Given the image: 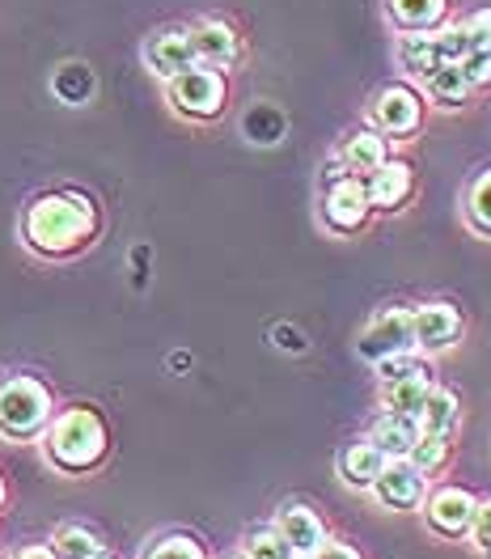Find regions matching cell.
Masks as SVG:
<instances>
[{"label":"cell","instance_id":"6da1fadb","mask_svg":"<svg viewBox=\"0 0 491 559\" xmlns=\"http://www.w3.org/2000/svg\"><path fill=\"white\" fill-rule=\"evenodd\" d=\"M98 209L81 191H47L22 212V238L43 259H72L98 238Z\"/></svg>","mask_w":491,"mask_h":559},{"label":"cell","instance_id":"7a4b0ae2","mask_svg":"<svg viewBox=\"0 0 491 559\" xmlns=\"http://www.w3.org/2000/svg\"><path fill=\"white\" fill-rule=\"evenodd\" d=\"M110 437H106V419L94 407H69L56 412L47 432H43V457L60 471V475H89L106 462Z\"/></svg>","mask_w":491,"mask_h":559},{"label":"cell","instance_id":"3957f363","mask_svg":"<svg viewBox=\"0 0 491 559\" xmlns=\"http://www.w3.org/2000/svg\"><path fill=\"white\" fill-rule=\"evenodd\" d=\"M56 416L51 390L38 378H4L0 382V437L4 441H38Z\"/></svg>","mask_w":491,"mask_h":559},{"label":"cell","instance_id":"277c9868","mask_svg":"<svg viewBox=\"0 0 491 559\" xmlns=\"http://www.w3.org/2000/svg\"><path fill=\"white\" fill-rule=\"evenodd\" d=\"M166 94H170V106H175L182 119H195V123H212L225 115V103H229V81L225 72L212 69V64H191L178 76L166 81Z\"/></svg>","mask_w":491,"mask_h":559},{"label":"cell","instance_id":"5b68a950","mask_svg":"<svg viewBox=\"0 0 491 559\" xmlns=\"http://www.w3.org/2000/svg\"><path fill=\"white\" fill-rule=\"evenodd\" d=\"M423 110L428 103L411 81H390L369 103V128L386 140H411L423 128Z\"/></svg>","mask_w":491,"mask_h":559},{"label":"cell","instance_id":"8992f818","mask_svg":"<svg viewBox=\"0 0 491 559\" xmlns=\"http://www.w3.org/2000/svg\"><path fill=\"white\" fill-rule=\"evenodd\" d=\"M369 195H364V182L360 178H335V182H326V195H322V225L331 229V234H339V238H351V234H360L364 225H369Z\"/></svg>","mask_w":491,"mask_h":559},{"label":"cell","instance_id":"52a82bcc","mask_svg":"<svg viewBox=\"0 0 491 559\" xmlns=\"http://www.w3.org/2000/svg\"><path fill=\"white\" fill-rule=\"evenodd\" d=\"M475 496L466 488H457V484H445V488H436L432 496H423V525L436 534V538H445V543H457V538H466L470 534V522H475Z\"/></svg>","mask_w":491,"mask_h":559},{"label":"cell","instance_id":"ba28073f","mask_svg":"<svg viewBox=\"0 0 491 559\" xmlns=\"http://www.w3.org/2000/svg\"><path fill=\"white\" fill-rule=\"evenodd\" d=\"M356 352H360V360H369V365H378V360H386V356H398V352H416V340H411V310L390 306L382 314H373L369 326L360 331V340H356Z\"/></svg>","mask_w":491,"mask_h":559},{"label":"cell","instance_id":"9c48e42d","mask_svg":"<svg viewBox=\"0 0 491 559\" xmlns=\"http://www.w3.org/2000/svg\"><path fill=\"white\" fill-rule=\"evenodd\" d=\"M373 500L386 509V513H416L428 496V475H420L407 457H390L373 484Z\"/></svg>","mask_w":491,"mask_h":559},{"label":"cell","instance_id":"30bf717a","mask_svg":"<svg viewBox=\"0 0 491 559\" xmlns=\"http://www.w3.org/2000/svg\"><path fill=\"white\" fill-rule=\"evenodd\" d=\"M466 322H462V310L454 301H423L411 310V340H416V352H445L462 340Z\"/></svg>","mask_w":491,"mask_h":559},{"label":"cell","instance_id":"8fae6325","mask_svg":"<svg viewBox=\"0 0 491 559\" xmlns=\"http://www.w3.org/2000/svg\"><path fill=\"white\" fill-rule=\"evenodd\" d=\"M360 182H364V195H369L373 212H403L416 195V170L407 162H398V157H386L373 175L360 178Z\"/></svg>","mask_w":491,"mask_h":559},{"label":"cell","instance_id":"7c38bea8","mask_svg":"<svg viewBox=\"0 0 491 559\" xmlns=\"http://www.w3.org/2000/svg\"><path fill=\"white\" fill-rule=\"evenodd\" d=\"M144 64H148L153 76H161V81H170L182 69L200 64L195 60V43H191V26H166V31L148 35V43H144Z\"/></svg>","mask_w":491,"mask_h":559},{"label":"cell","instance_id":"4fadbf2b","mask_svg":"<svg viewBox=\"0 0 491 559\" xmlns=\"http://www.w3.org/2000/svg\"><path fill=\"white\" fill-rule=\"evenodd\" d=\"M191 43H195V60L212 64V69H233L242 60V38L225 17H204L191 26Z\"/></svg>","mask_w":491,"mask_h":559},{"label":"cell","instance_id":"5bb4252c","mask_svg":"<svg viewBox=\"0 0 491 559\" xmlns=\"http://www.w3.org/2000/svg\"><path fill=\"white\" fill-rule=\"evenodd\" d=\"M386 17L398 35H436L450 22V0H386Z\"/></svg>","mask_w":491,"mask_h":559},{"label":"cell","instance_id":"9a60e30c","mask_svg":"<svg viewBox=\"0 0 491 559\" xmlns=\"http://www.w3.org/2000/svg\"><path fill=\"white\" fill-rule=\"evenodd\" d=\"M276 530L280 538L292 547V556H314L318 547L326 543V522L318 518L310 504H284L276 513Z\"/></svg>","mask_w":491,"mask_h":559},{"label":"cell","instance_id":"2e32d148","mask_svg":"<svg viewBox=\"0 0 491 559\" xmlns=\"http://www.w3.org/2000/svg\"><path fill=\"white\" fill-rule=\"evenodd\" d=\"M428 390H432V369L420 360L411 373H403V378H394V382H382V407H386L390 416H407L420 424Z\"/></svg>","mask_w":491,"mask_h":559},{"label":"cell","instance_id":"e0dca14e","mask_svg":"<svg viewBox=\"0 0 491 559\" xmlns=\"http://www.w3.org/2000/svg\"><path fill=\"white\" fill-rule=\"evenodd\" d=\"M339 479L348 484L351 491H369L378 484V475H382V466H386V454L364 437V441H351L339 450Z\"/></svg>","mask_w":491,"mask_h":559},{"label":"cell","instance_id":"ac0fdd59","mask_svg":"<svg viewBox=\"0 0 491 559\" xmlns=\"http://www.w3.org/2000/svg\"><path fill=\"white\" fill-rule=\"evenodd\" d=\"M335 157L344 162V170H348L351 178H369L390 157V140L382 136V132H373V128H364V132H351V136L339 144Z\"/></svg>","mask_w":491,"mask_h":559},{"label":"cell","instance_id":"d6986e66","mask_svg":"<svg viewBox=\"0 0 491 559\" xmlns=\"http://www.w3.org/2000/svg\"><path fill=\"white\" fill-rule=\"evenodd\" d=\"M416 437H420V424L407 416H390V412H382V416L373 419V428H369V441L390 457H407L411 454V445H416Z\"/></svg>","mask_w":491,"mask_h":559},{"label":"cell","instance_id":"ffe728a7","mask_svg":"<svg viewBox=\"0 0 491 559\" xmlns=\"http://www.w3.org/2000/svg\"><path fill=\"white\" fill-rule=\"evenodd\" d=\"M457 424H462V403H457L454 390L445 385H432L428 399H423L420 412V432H432V437H454Z\"/></svg>","mask_w":491,"mask_h":559},{"label":"cell","instance_id":"44dd1931","mask_svg":"<svg viewBox=\"0 0 491 559\" xmlns=\"http://www.w3.org/2000/svg\"><path fill=\"white\" fill-rule=\"evenodd\" d=\"M462 221L470 225V234L491 242V166H483L479 175L466 182L462 191Z\"/></svg>","mask_w":491,"mask_h":559},{"label":"cell","instance_id":"7402d4cb","mask_svg":"<svg viewBox=\"0 0 491 559\" xmlns=\"http://www.w3.org/2000/svg\"><path fill=\"white\" fill-rule=\"evenodd\" d=\"M441 47H436V35H403L398 38V69L416 81H428L432 72L441 69Z\"/></svg>","mask_w":491,"mask_h":559},{"label":"cell","instance_id":"603a6c76","mask_svg":"<svg viewBox=\"0 0 491 559\" xmlns=\"http://www.w3.org/2000/svg\"><path fill=\"white\" fill-rule=\"evenodd\" d=\"M423 85H428V98H432L436 106H445V110H462V106L475 98V90H470V81H466L462 64H441Z\"/></svg>","mask_w":491,"mask_h":559},{"label":"cell","instance_id":"cb8c5ba5","mask_svg":"<svg viewBox=\"0 0 491 559\" xmlns=\"http://www.w3.org/2000/svg\"><path fill=\"white\" fill-rule=\"evenodd\" d=\"M51 551L60 559H94L103 551V538H98L89 525L64 522V525H56V534H51Z\"/></svg>","mask_w":491,"mask_h":559},{"label":"cell","instance_id":"d4e9b609","mask_svg":"<svg viewBox=\"0 0 491 559\" xmlns=\"http://www.w3.org/2000/svg\"><path fill=\"white\" fill-rule=\"evenodd\" d=\"M51 90H56V98L69 106H81L94 98V72L85 69V64H64V69L51 76Z\"/></svg>","mask_w":491,"mask_h":559},{"label":"cell","instance_id":"484cf974","mask_svg":"<svg viewBox=\"0 0 491 559\" xmlns=\"http://www.w3.org/2000/svg\"><path fill=\"white\" fill-rule=\"evenodd\" d=\"M454 437H432V432H420L416 437V445H411V454H407V462L420 471V475H436V471H445V462H450V445Z\"/></svg>","mask_w":491,"mask_h":559},{"label":"cell","instance_id":"4316f807","mask_svg":"<svg viewBox=\"0 0 491 559\" xmlns=\"http://www.w3.org/2000/svg\"><path fill=\"white\" fill-rule=\"evenodd\" d=\"M242 559H292V547L284 543L276 525H259V530L246 534Z\"/></svg>","mask_w":491,"mask_h":559},{"label":"cell","instance_id":"83f0119b","mask_svg":"<svg viewBox=\"0 0 491 559\" xmlns=\"http://www.w3.org/2000/svg\"><path fill=\"white\" fill-rule=\"evenodd\" d=\"M284 132V115L276 106L259 103L250 115H246V136L254 140V144H276Z\"/></svg>","mask_w":491,"mask_h":559},{"label":"cell","instance_id":"f1b7e54d","mask_svg":"<svg viewBox=\"0 0 491 559\" xmlns=\"http://www.w3.org/2000/svg\"><path fill=\"white\" fill-rule=\"evenodd\" d=\"M144 559H208L204 556V547L191 538V534H166V538H157Z\"/></svg>","mask_w":491,"mask_h":559},{"label":"cell","instance_id":"f546056e","mask_svg":"<svg viewBox=\"0 0 491 559\" xmlns=\"http://www.w3.org/2000/svg\"><path fill=\"white\" fill-rule=\"evenodd\" d=\"M457 26H462V38H466V56H470V51H491V4L479 9V13H470V17L457 22Z\"/></svg>","mask_w":491,"mask_h":559},{"label":"cell","instance_id":"4dcf8cb0","mask_svg":"<svg viewBox=\"0 0 491 559\" xmlns=\"http://www.w3.org/2000/svg\"><path fill=\"white\" fill-rule=\"evenodd\" d=\"M457 64H462V72H466V81H470L475 94H479V90H491V51H470V56H462Z\"/></svg>","mask_w":491,"mask_h":559},{"label":"cell","instance_id":"1f68e13d","mask_svg":"<svg viewBox=\"0 0 491 559\" xmlns=\"http://www.w3.org/2000/svg\"><path fill=\"white\" fill-rule=\"evenodd\" d=\"M466 538L479 547V556L491 559V496L475 504V522H470V534H466Z\"/></svg>","mask_w":491,"mask_h":559},{"label":"cell","instance_id":"d6a6232c","mask_svg":"<svg viewBox=\"0 0 491 559\" xmlns=\"http://www.w3.org/2000/svg\"><path fill=\"white\" fill-rule=\"evenodd\" d=\"M416 365H420V352H398V356H386V360H378V378H382V382H394V378L411 373Z\"/></svg>","mask_w":491,"mask_h":559},{"label":"cell","instance_id":"836d02e7","mask_svg":"<svg viewBox=\"0 0 491 559\" xmlns=\"http://www.w3.org/2000/svg\"><path fill=\"white\" fill-rule=\"evenodd\" d=\"M314 559H364L351 543H339V538H326L322 547L314 551Z\"/></svg>","mask_w":491,"mask_h":559},{"label":"cell","instance_id":"e575fe53","mask_svg":"<svg viewBox=\"0 0 491 559\" xmlns=\"http://www.w3.org/2000/svg\"><path fill=\"white\" fill-rule=\"evenodd\" d=\"M13 559H60V556L51 551V543H47V547H43V543H31V547H17Z\"/></svg>","mask_w":491,"mask_h":559},{"label":"cell","instance_id":"d590c367","mask_svg":"<svg viewBox=\"0 0 491 559\" xmlns=\"http://www.w3.org/2000/svg\"><path fill=\"white\" fill-rule=\"evenodd\" d=\"M0 504H4V479H0Z\"/></svg>","mask_w":491,"mask_h":559},{"label":"cell","instance_id":"8d00e7d4","mask_svg":"<svg viewBox=\"0 0 491 559\" xmlns=\"http://www.w3.org/2000/svg\"><path fill=\"white\" fill-rule=\"evenodd\" d=\"M94 559H115V556H106V551H98V556H94Z\"/></svg>","mask_w":491,"mask_h":559},{"label":"cell","instance_id":"74e56055","mask_svg":"<svg viewBox=\"0 0 491 559\" xmlns=\"http://www.w3.org/2000/svg\"><path fill=\"white\" fill-rule=\"evenodd\" d=\"M292 559H314V556H292Z\"/></svg>","mask_w":491,"mask_h":559},{"label":"cell","instance_id":"f35d334b","mask_svg":"<svg viewBox=\"0 0 491 559\" xmlns=\"http://www.w3.org/2000/svg\"><path fill=\"white\" fill-rule=\"evenodd\" d=\"M233 559H242V556H233Z\"/></svg>","mask_w":491,"mask_h":559}]
</instances>
